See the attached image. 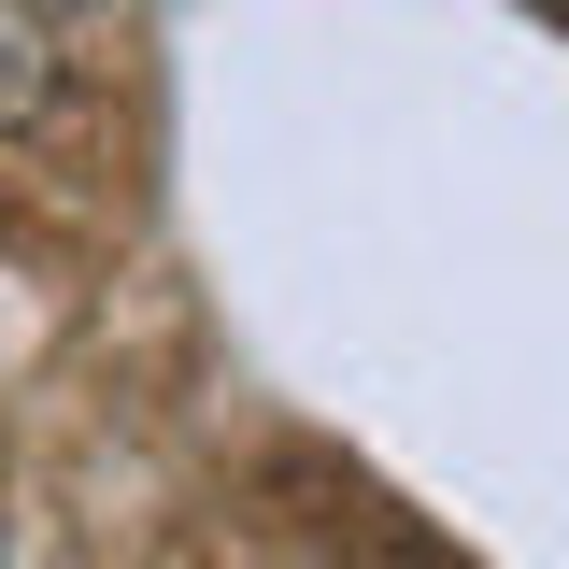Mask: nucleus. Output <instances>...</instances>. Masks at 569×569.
<instances>
[{"label": "nucleus", "instance_id": "f257e3e1", "mask_svg": "<svg viewBox=\"0 0 569 569\" xmlns=\"http://www.w3.org/2000/svg\"><path fill=\"white\" fill-rule=\"evenodd\" d=\"M556 14H569V0H556Z\"/></svg>", "mask_w": 569, "mask_h": 569}]
</instances>
